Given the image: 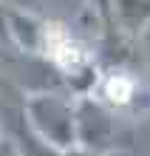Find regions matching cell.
Masks as SVG:
<instances>
[{
	"label": "cell",
	"mask_w": 150,
	"mask_h": 156,
	"mask_svg": "<svg viewBox=\"0 0 150 156\" xmlns=\"http://www.w3.org/2000/svg\"><path fill=\"white\" fill-rule=\"evenodd\" d=\"M74 119H77V148L105 156L110 151H125L133 142L130 119L102 105L91 94L74 97Z\"/></svg>",
	"instance_id": "cell-1"
},
{
	"label": "cell",
	"mask_w": 150,
	"mask_h": 156,
	"mask_svg": "<svg viewBox=\"0 0 150 156\" xmlns=\"http://www.w3.org/2000/svg\"><path fill=\"white\" fill-rule=\"evenodd\" d=\"M26 131L34 133L40 142H45L54 151H71L77 148V119H74V97L57 94V91H40L31 94L23 102Z\"/></svg>",
	"instance_id": "cell-2"
},
{
	"label": "cell",
	"mask_w": 150,
	"mask_h": 156,
	"mask_svg": "<svg viewBox=\"0 0 150 156\" xmlns=\"http://www.w3.org/2000/svg\"><path fill=\"white\" fill-rule=\"evenodd\" d=\"M142 94V85H139V77L125 66H110L108 71H99L96 82L91 88V97L99 99L102 105L113 108V111L125 114L130 105L139 99Z\"/></svg>",
	"instance_id": "cell-3"
},
{
	"label": "cell",
	"mask_w": 150,
	"mask_h": 156,
	"mask_svg": "<svg viewBox=\"0 0 150 156\" xmlns=\"http://www.w3.org/2000/svg\"><path fill=\"white\" fill-rule=\"evenodd\" d=\"M150 26V0H110V34L139 37Z\"/></svg>",
	"instance_id": "cell-4"
},
{
	"label": "cell",
	"mask_w": 150,
	"mask_h": 156,
	"mask_svg": "<svg viewBox=\"0 0 150 156\" xmlns=\"http://www.w3.org/2000/svg\"><path fill=\"white\" fill-rule=\"evenodd\" d=\"M45 37V20H40L31 12H20V9L9 6V43H14L17 48L40 54Z\"/></svg>",
	"instance_id": "cell-5"
},
{
	"label": "cell",
	"mask_w": 150,
	"mask_h": 156,
	"mask_svg": "<svg viewBox=\"0 0 150 156\" xmlns=\"http://www.w3.org/2000/svg\"><path fill=\"white\" fill-rule=\"evenodd\" d=\"M14 145H17V156H62L60 151L48 148L45 142H40L34 133L26 131V125L20 122V131H17V136H12Z\"/></svg>",
	"instance_id": "cell-6"
},
{
	"label": "cell",
	"mask_w": 150,
	"mask_h": 156,
	"mask_svg": "<svg viewBox=\"0 0 150 156\" xmlns=\"http://www.w3.org/2000/svg\"><path fill=\"white\" fill-rule=\"evenodd\" d=\"M91 9H93V14L99 17V23H102V29L110 31V0H88Z\"/></svg>",
	"instance_id": "cell-7"
},
{
	"label": "cell",
	"mask_w": 150,
	"mask_h": 156,
	"mask_svg": "<svg viewBox=\"0 0 150 156\" xmlns=\"http://www.w3.org/2000/svg\"><path fill=\"white\" fill-rule=\"evenodd\" d=\"M0 43H9V3L0 0Z\"/></svg>",
	"instance_id": "cell-8"
},
{
	"label": "cell",
	"mask_w": 150,
	"mask_h": 156,
	"mask_svg": "<svg viewBox=\"0 0 150 156\" xmlns=\"http://www.w3.org/2000/svg\"><path fill=\"white\" fill-rule=\"evenodd\" d=\"M0 156H17V145L12 136H3L0 139Z\"/></svg>",
	"instance_id": "cell-9"
},
{
	"label": "cell",
	"mask_w": 150,
	"mask_h": 156,
	"mask_svg": "<svg viewBox=\"0 0 150 156\" xmlns=\"http://www.w3.org/2000/svg\"><path fill=\"white\" fill-rule=\"evenodd\" d=\"M62 156H99V153H93V151H85V148H71V151H65Z\"/></svg>",
	"instance_id": "cell-10"
},
{
	"label": "cell",
	"mask_w": 150,
	"mask_h": 156,
	"mask_svg": "<svg viewBox=\"0 0 150 156\" xmlns=\"http://www.w3.org/2000/svg\"><path fill=\"white\" fill-rule=\"evenodd\" d=\"M3 136H6V133H3V122H0V139H3Z\"/></svg>",
	"instance_id": "cell-11"
}]
</instances>
